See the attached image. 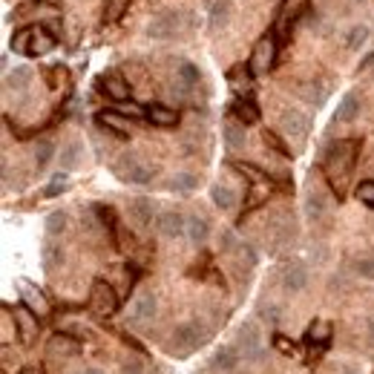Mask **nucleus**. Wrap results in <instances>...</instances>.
<instances>
[{"mask_svg":"<svg viewBox=\"0 0 374 374\" xmlns=\"http://www.w3.org/2000/svg\"><path fill=\"white\" fill-rule=\"evenodd\" d=\"M357 156H360V138H340L331 144V150L325 153V176H329V185L334 187L337 199L346 196V182L357 165Z\"/></svg>","mask_w":374,"mask_h":374,"instance_id":"obj_1","label":"nucleus"},{"mask_svg":"<svg viewBox=\"0 0 374 374\" xmlns=\"http://www.w3.org/2000/svg\"><path fill=\"white\" fill-rule=\"evenodd\" d=\"M308 9H311V0H282L280 9H276V21H273V32L280 38V43L291 38V32L308 14Z\"/></svg>","mask_w":374,"mask_h":374,"instance_id":"obj_2","label":"nucleus"},{"mask_svg":"<svg viewBox=\"0 0 374 374\" xmlns=\"http://www.w3.org/2000/svg\"><path fill=\"white\" fill-rule=\"evenodd\" d=\"M205 329H202V322H196V320H187V322H182V325H176V331L170 334V354H176V357H187L190 351H196L202 343H205Z\"/></svg>","mask_w":374,"mask_h":374,"instance_id":"obj_3","label":"nucleus"},{"mask_svg":"<svg viewBox=\"0 0 374 374\" xmlns=\"http://www.w3.org/2000/svg\"><path fill=\"white\" fill-rule=\"evenodd\" d=\"M280 50H282V43H280V38H276V32L271 29V32H265L262 38L256 41V46H253V52H251V70L253 72H268V70H273L276 67V58H280Z\"/></svg>","mask_w":374,"mask_h":374,"instance_id":"obj_4","label":"nucleus"},{"mask_svg":"<svg viewBox=\"0 0 374 374\" xmlns=\"http://www.w3.org/2000/svg\"><path fill=\"white\" fill-rule=\"evenodd\" d=\"M90 311L95 317H112L118 311V294H116V288H112L107 280H95L92 288H90Z\"/></svg>","mask_w":374,"mask_h":374,"instance_id":"obj_5","label":"nucleus"},{"mask_svg":"<svg viewBox=\"0 0 374 374\" xmlns=\"http://www.w3.org/2000/svg\"><path fill=\"white\" fill-rule=\"evenodd\" d=\"M239 351L248 363H262L265 360V340L256 322H242L239 325Z\"/></svg>","mask_w":374,"mask_h":374,"instance_id":"obj_6","label":"nucleus"},{"mask_svg":"<svg viewBox=\"0 0 374 374\" xmlns=\"http://www.w3.org/2000/svg\"><path fill=\"white\" fill-rule=\"evenodd\" d=\"M116 173L124 178V182H129V185H150L153 176H156V167H150L147 161H141L138 156H124L118 161Z\"/></svg>","mask_w":374,"mask_h":374,"instance_id":"obj_7","label":"nucleus"},{"mask_svg":"<svg viewBox=\"0 0 374 374\" xmlns=\"http://www.w3.org/2000/svg\"><path fill=\"white\" fill-rule=\"evenodd\" d=\"M182 29H185V23H182V14H178V12H158L156 18L147 23V38H153V41H170Z\"/></svg>","mask_w":374,"mask_h":374,"instance_id":"obj_8","label":"nucleus"},{"mask_svg":"<svg viewBox=\"0 0 374 374\" xmlns=\"http://www.w3.org/2000/svg\"><path fill=\"white\" fill-rule=\"evenodd\" d=\"M58 46V38L52 29H46L41 23H32V32H29V50L26 55L29 58H41V55H50Z\"/></svg>","mask_w":374,"mask_h":374,"instance_id":"obj_9","label":"nucleus"},{"mask_svg":"<svg viewBox=\"0 0 374 374\" xmlns=\"http://www.w3.org/2000/svg\"><path fill=\"white\" fill-rule=\"evenodd\" d=\"M158 314V300L156 294H138L129 305V322L133 325H150Z\"/></svg>","mask_w":374,"mask_h":374,"instance_id":"obj_10","label":"nucleus"},{"mask_svg":"<svg viewBox=\"0 0 374 374\" xmlns=\"http://www.w3.org/2000/svg\"><path fill=\"white\" fill-rule=\"evenodd\" d=\"M156 227L161 236L167 239H178L187 233V216L178 214V210H161V214L156 216Z\"/></svg>","mask_w":374,"mask_h":374,"instance_id":"obj_11","label":"nucleus"},{"mask_svg":"<svg viewBox=\"0 0 374 374\" xmlns=\"http://www.w3.org/2000/svg\"><path fill=\"white\" fill-rule=\"evenodd\" d=\"M98 90L107 95V98H112V101H129V84H127V78L121 75V72H104L101 78H98Z\"/></svg>","mask_w":374,"mask_h":374,"instance_id":"obj_12","label":"nucleus"},{"mask_svg":"<svg viewBox=\"0 0 374 374\" xmlns=\"http://www.w3.org/2000/svg\"><path fill=\"white\" fill-rule=\"evenodd\" d=\"M95 124L104 127L107 133H112V136L121 138V141L129 138V121H127L124 112H118V110H101L98 116H95Z\"/></svg>","mask_w":374,"mask_h":374,"instance_id":"obj_13","label":"nucleus"},{"mask_svg":"<svg viewBox=\"0 0 374 374\" xmlns=\"http://www.w3.org/2000/svg\"><path fill=\"white\" fill-rule=\"evenodd\" d=\"M280 124H282V133L291 136V138H305L308 133H311V118L300 110H285Z\"/></svg>","mask_w":374,"mask_h":374,"instance_id":"obj_14","label":"nucleus"},{"mask_svg":"<svg viewBox=\"0 0 374 374\" xmlns=\"http://www.w3.org/2000/svg\"><path fill=\"white\" fill-rule=\"evenodd\" d=\"M14 325H18V331H21L23 346H32V343H35V337H38V314L32 311L29 305L14 308Z\"/></svg>","mask_w":374,"mask_h":374,"instance_id":"obj_15","label":"nucleus"},{"mask_svg":"<svg viewBox=\"0 0 374 374\" xmlns=\"http://www.w3.org/2000/svg\"><path fill=\"white\" fill-rule=\"evenodd\" d=\"M253 70L251 63H236V67L227 70V84H231V90L236 95H251L253 92Z\"/></svg>","mask_w":374,"mask_h":374,"instance_id":"obj_16","label":"nucleus"},{"mask_svg":"<svg viewBox=\"0 0 374 374\" xmlns=\"http://www.w3.org/2000/svg\"><path fill=\"white\" fill-rule=\"evenodd\" d=\"M227 110H231V116L236 121H242L245 127L259 121V107H256V101L251 98V95H236V98L227 104Z\"/></svg>","mask_w":374,"mask_h":374,"instance_id":"obj_17","label":"nucleus"},{"mask_svg":"<svg viewBox=\"0 0 374 374\" xmlns=\"http://www.w3.org/2000/svg\"><path fill=\"white\" fill-rule=\"evenodd\" d=\"M305 285H308V268L302 262H288L282 268V288L288 294H297Z\"/></svg>","mask_w":374,"mask_h":374,"instance_id":"obj_18","label":"nucleus"},{"mask_svg":"<svg viewBox=\"0 0 374 374\" xmlns=\"http://www.w3.org/2000/svg\"><path fill=\"white\" fill-rule=\"evenodd\" d=\"M360 107H363L360 95H357V92H346L343 98H340L337 110H334V124H349V121H354L357 116H360Z\"/></svg>","mask_w":374,"mask_h":374,"instance_id":"obj_19","label":"nucleus"},{"mask_svg":"<svg viewBox=\"0 0 374 374\" xmlns=\"http://www.w3.org/2000/svg\"><path fill=\"white\" fill-rule=\"evenodd\" d=\"M129 216H133V222L138 227H150L153 219H156V205L147 196H138V199L129 202Z\"/></svg>","mask_w":374,"mask_h":374,"instance_id":"obj_20","label":"nucleus"},{"mask_svg":"<svg viewBox=\"0 0 374 374\" xmlns=\"http://www.w3.org/2000/svg\"><path fill=\"white\" fill-rule=\"evenodd\" d=\"M147 121L153 127H161V129H170L178 124V112L173 107H165V104H147Z\"/></svg>","mask_w":374,"mask_h":374,"instance_id":"obj_21","label":"nucleus"},{"mask_svg":"<svg viewBox=\"0 0 374 374\" xmlns=\"http://www.w3.org/2000/svg\"><path fill=\"white\" fill-rule=\"evenodd\" d=\"M21 297H23V302H26L38 317H46V314H50V302H46V297L41 294V291H38L35 285L21 282Z\"/></svg>","mask_w":374,"mask_h":374,"instance_id":"obj_22","label":"nucleus"},{"mask_svg":"<svg viewBox=\"0 0 374 374\" xmlns=\"http://www.w3.org/2000/svg\"><path fill=\"white\" fill-rule=\"evenodd\" d=\"M176 78H178V92H187V90H193L199 84L202 72H199V67L193 61H182V63H178V70H176Z\"/></svg>","mask_w":374,"mask_h":374,"instance_id":"obj_23","label":"nucleus"},{"mask_svg":"<svg viewBox=\"0 0 374 374\" xmlns=\"http://www.w3.org/2000/svg\"><path fill=\"white\" fill-rule=\"evenodd\" d=\"M185 236L193 242V245H205L207 236H210V225H207V219L199 216V214L187 216V233H185Z\"/></svg>","mask_w":374,"mask_h":374,"instance_id":"obj_24","label":"nucleus"},{"mask_svg":"<svg viewBox=\"0 0 374 374\" xmlns=\"http://www.w3.org/2000/svg\"><path fill=\"white\" fill-rule=\"evenodd\" d=\"M239 360H242L239 346H222V349L214 354V368H219V371H233V368L239 366Z\"/></svg>","mask_w":374,"mask_h":374,"instance_id":"obj_25","label":"nucleus"},{"mask_svg":"<svg viewBox=\"0 0 374 374\" xmlns=\"http://www.w3.org/2000/svg\"><path fill=\"white\" fill-rule=\"evenodd\" d=\"M222 138H225V144H227V150L245 147V124H242V121H225Z\"/></svg>","mask_w":374,"mask_h":374,"instance_id":"obj_26","label":"nucleus"},{"mask_svg":"<svg viewBox=\"0 0 374 374\" xmlns=\"http://www.w3.org/2000/svg\"><path fill=\"white\" fill-rule=\"evenodd\" d=\"M300 95L308 104L322 107L325 101H329V84H322V81H308V84L300 87Z\"/></svg>","mask_w":374,"mask_h":374,"instance_id":"obj_27","label":"nucleus"},{"mask_svg":"<svg viewBox=\"0 0 374 374\" xmlns=\"http://www.w3.org/2000/svg\"><path fill=\"white\" fill-rule=\"evenodd\" d=\"M305 340H308L311 346L325 349V346L331 343V322H329V320H314L311 329H308V334H305Z\"/></svg>","mask_w":374,"mask_h":374,"instance_id":"obj_28","label":"nucleus"},{"mask_svg":"<svg viewBox=\"0 0 374 374\" xmlns=\"http://www.w3.org/2000/svg\"><path fill=\"white\" fill-rule=\"evenodd\" d=\"M14 18H26V14H50V18H58L61 9L55 3H46V0H38V3H23L12 12Z\"/></svg>","mask_w":374,"mask_h":374,"instance_id":"obj_29","label":"nucleus"},{"mask_svg":"<svg viewBox=\"0 0 374 374\" xmlns=\"http://www.w3.org/2000/svg\"><path fill=\"white\" fill-rule=\"evenodd\" d=\"M325 210H329V205H325L322 193H317V190L308 193V196H305V216H308V222H320L325 216Z\"/></svg>","mask_w":374,"mask_h":374,"instance_id":"obj_30","label":"nucleus"},{"mask_svg":"<svg viewBox=\"0 0 374 374\" xmlns=\"http://www.w3.org/2000/svg\"><path fill=\"white\" fill-rule=\"evenodd\" d=\"M210 199L219 210H233L236 207V193L227 187V185H214L210 187Z\"/></svg>","mask_w":374,"mask_h":374,"instance_id":"obj_31","label":"nucleus"},{"mask_svg":"<svg viewBox=\"0 0 374 374\" xmlns=\"http://www.w3.org/2000/svg\"><path fill=\"white\" fill-rule=\"evenodd\" d=\"M50 351H52V354H61V357H72V354L81 351V346H78V340H72V337H67V334H55V337L50 340Z\"/></svg>","mask_w":374,"mask_h":374,"instance_id":"obj_32","label":"nucleus"},{"mask_svg":"<svg viewBox=\"0 0 374 374\" xmlns=\"http://www.w3.org/2000/svg\"><path fill=\"white\" fill-rule=\"evenodd\" d=\"M227 21H231V0H216L214 9H210V29L219 32Z\"/></svg>","mask_w":374,"mask_h":374,"instance_id":"obj_33","label":"nucleus"},{"mask_svg":"<svg viewBox=\"0 0 374 374\" xmlns=\"http://www.w3.org/2000/svg\"><path fill=\"white\" fill-rule=\"evenodd\" d=\"M41 259H43V268H46V271H55V268L63 262V248L58 245V242H52V236H50V242L43 245Z\"/></svg>","mask_w":374,"mask_h":374,"instance_id":"obj_34","label":"nucleus"},{"mask_svg":"<svg viewBox=\"0 0 374 374\" xmlns=\"http://www.w3.org/2000/svg\"><path fill=\"white\" fill-rule=\"evenodd\" d=\"M173 193H193L199 187V178L193 176V173H176L173 178H170V185H167Z\"/></svg>","mask_w":374,"mask_h":374,"instance_id":"obj_35","label":"nucleus"},{"mask_svg":"<svg viewBox=\"0 0 374 374\" xmlns=\"http://www.w3.org/2000/svg\"><path fill=\"white\" fill-rule=\"evenodd\" d=\"M81 153H84L81 141H70L67 147L61 150V167H63V170H75L78 161H81Z\"/></svg>","mask_w":374,"mask_h":374,"instance_id":"obj_36","label":"nucleus"},{"mask_svg":"<svg viewBox=\"0 0 374 374\" xmlns=\"http://www.w3.org/2000/svg\"><path fill=\"white\" fill-rule=\"evenodd\" d=\"M67 190H70L67 173H55V176L50 178V185L43 187V199H55V196H61V193H67Z\"/></svg>","mask_w":374,"mask_h":374,"instance_id":"obj_37","label":"nucleus"},{"mask_svg":"<svg viewBox=\"0 0 374 374\" xmlns=\"http://www.w3.org/2000/svg\"><path fill=\"white\" fill-rule=\"evenodd\" d=\"M46 236H61L63 231H67V214L63 210H52L50 216H46Z\"/></svg>","mask_w":374,"mask_h":374,"instance_id":"obj_38","label":"nucleus"},{"mask_svg":"<svg viewBox=\"0 0 374 374\" xmlns=\"http://www.w3.org/2000/svg\"><path fill=\"white\" fill-rule=\"evenodd\" d=\"M32 81V70L29 67H14V72L6 75V87L9 90H23Z\"/></svg>","mask_w":374,"mask_h":374,"instance_id":"obj_39","label":"nucleus"},{"mask_svg":"<svg viewBox=\"0 0 374 374\" xmlns=\"http://www.w3.org/2000/svg\"><path fill=\"white\" fill-rule=\"evenodd\" d=\"M52 156H55V144L52 141H38V147H35V167L46 170V165L52 161Z\"/></svg>","mask_w":374,"mask_h":374,"instance_id":"obj_40","label":"nucleus"},{"mask_svg":"<svg viewBox=\"0 0 374 374\" xmlns=\"http://www.w3.org/2000/svg\"><path fill=\"white\" fill-rule=\"evenodd\" d=\"M127 6H129V0H107V6H104V23L121 21V14L127 12Z\"/></svg>","mask_w":374,"mask_h":374,"instance_id":"obj_41","label":"nucleus"},{"mask_svg":"<svg viewBox=\"0 0 374 374\" xmlns=\"http://www.w3.org/2000/svg\"><path fill=\"white\" fill-rule=\"evenodd\" d=\"M231 167L236 170V173H242V176H248L253 185H262V182H268V176L259 170V167H253V165H245V161H231Z\"/></svg>","mask_w":374,"mask_h":374,"instance_id":"obj_42","label":"nucleus"},{"mask_svg":"<svg viewBox=\"0 0 374 374\" xmlns=\"http://www.w3.org/2000/svg\"><path fill=\"white\" fill-rule=\"evenodd\" d=\"M368 35H371L368 26H354V29H349V35H346V46H349L351 52L360 50V46L368 41Z\"/></svg>","mask_w":374,"mask_h":374,"instance_id":"obj_43","label":"nucleus"},{"mask_svg":"<svg viewBox=\"0 0 374 374\" xmlns=\"http://www.w3.org/2000/svg\"><path fill=\"white\" fill-rule=\"evenodd\" d=\"M262 141H265V147H271L273 153H280V156H285V158L291 156V150L285 147V141H282L280 136H276L273 129H262Z\"/></svg>","mask_w":374,"mask_h":374,"instance_id":"obj_44","label":"nucleus"},{"mask_svg":"<svg viewBox=\"0 0 374 374\" xmlns=\"http://www.w3.org/2000/svg\"><path fill=\"white\" fill-rule=\"evenodd\" d=\"M29 32H32V26H23V29H18L12 35V52H18V55H26V50H29Z\"/></svg>","mask_w":374,"mask_h":374,"instance_id":"obj_45","label":"nucleus"},{"mask_svg":"<svg viewBox=\"0 0 374 374\" xmlns=\"http://www.w3.org/2000/svg\"><path fill=\"white\" fill-rule=\"evenodd\" d=\"M357 199H360L366 207L374 210V178H368V182H360V185H357Z\"/></svg>","mask_w":374,"mask_h":374,"instance_id":"obj_46","label":"nucleus"},{"mask_svg":"<svg viewBox=\"0 0 374 374\" xmlns=\"http://www.w3.org/2000/svg\"><path fill=\"white\" fill-rule=\"evenodd\" d=\"M116 110L124 112L127 118H147V107H138V104H133V101H118Z\"/></svg>","mask_w":374,"mask_h":374,"instance_id":"obj_47","label":"nucleus"},{"mask_svg":"<svg viewBox=\"0 0 374 374\" xmlns=\"http://www.w3.org/2000/svg\"><path fill=\"white\" fill-rule=\"evenodd\" d=\"M354 273L363 276V280H374V259L371 256H363L354 262Z\"/></svg>","mask_w":374,"mask_h":374,"instance_id":"obj_48","label":"nucleus"},{"mask_svg":"<svg viewBox=\"0 0 374 374\" xmlns=\"http://www.w3.org/2000/svg\"><path fill=\"white\" fill-rule=\"evenodd\" d=\"M219 245H222V251H225V253H236L242 242L233 236V231H222V236H219Z\"/></svg>","mask_w":374,"mask_h":374,"instance_id":"obj_49","label":"nucleus"},{"mask_svg":"<svg viewBox=\"0 0 374 374\" xmlns=\"http://www.w3.org/2000/svg\"><path fill=\"white\" fill-rule=\"evenodd\" d=\"M273 346L280 349L282 354H288V357H294V354H297V343H294V340H288L285 334H273Z\"/></svg>","mask_w":374,"mask_h":374,"instance_id":"obj_50","label":"nucleus"},{"mask_svg":"<svg viewBox=\"0 0 374 374\" xmlns=\"http://www.w3.org/2000/svg\"><path fill=\"white\" fill-rule=\"evenodd\" d=\"M259 314H262V320H268L271 325H280V320H282V314H280V308H276V305H262V308H259Z\"/></svg>","mask_w":374,"mask_h":374,"instance_id":"obj_51","label":"nucleus"},{"mask_svg":"<svg viewBox=\"0 0 374 374\" xmlns=\"http://www.w3.org/2000/svg\"><path fill=\"white\" fill-rule=\"evenodd\" d=\"M138 363H124V374H138Z\"/></svg>","mask_w":374,"mask_h":374,"instance_id":"obj_52","label":"nucleus"},{"mask_svg":"<svg viewBox=\"0 0 374 374\" xmlns=\"http://www.w3.org/2000/svg\"><path fill=\"white\" fill-rule=\"evenodd\" d=\"M21 374H43V368H38V366H26Z\"/></svg>","mask_w":374,"mask_h":374,"instance_id":"obj_53","label":"nucleus"},{"mask_svg":"<svg viewBox=\"0 0 374 374\" xmlns=\"http://www.w3.org/2000/svg\"><path fill=\"white\" fill-rule=\"evenodd\" d=\"M368 343L374 346V320H368Z\"/></svg>","mask_w":374,"mask_h":374,"instance_id":"obj_54","label":"nucleus"},{"mask_svg":"<svg viewBox=\"0 0 374 374\" xmlns=\"http://www.w3.org/2000/svg\"><path fill=\"white\" fill-rule=\"evenodd\" d=\"M78 374H104V371L101 368H81Z\"/></svg>","mask_w":374,"mask_h":374,"instance_id":"obj_55","label":"nucleus"},{"mask_svg":"<svg viewBox=\"0 0 374 374\" xmlns=\"http://www.w3.org/2000/svg\"><path fill=\"white\" fill-rule=\"evenodd\" d=\"M343 374H357V371L354 368H343Z\"/></svg>","mask_w":374,"mask_h":374,"instance_id":"obj_56","label":"nucleus"}]
</instances>
